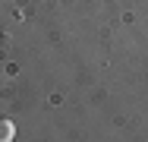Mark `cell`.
Returning a JSON list of instances; mask_svg holds the SVG:
<instances>
[{
	"label": "cell",
	"instance_id": "1",
	"mask_svg": "<svg viewBox=\"0 0 148 142\" xmlns=\"http://www.w3.org/2000/svg\"><path fill=\"white\" fill-rule=\"evenodd\" d=\"M16 139V123L10 117H0V142H13Z\"/></svg>",
	"mask_w": 148,
	"mask_h": 142
}]
</instances>
